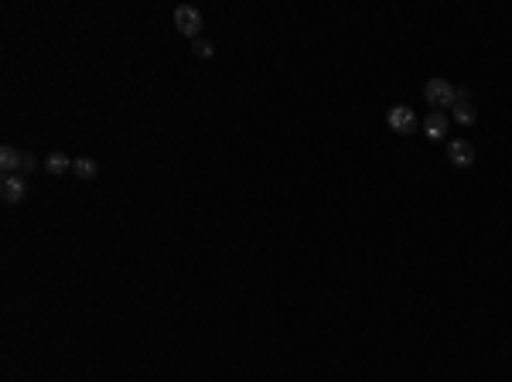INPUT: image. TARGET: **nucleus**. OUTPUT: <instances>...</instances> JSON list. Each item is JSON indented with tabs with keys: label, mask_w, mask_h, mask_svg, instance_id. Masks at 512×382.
Returning <instances> with one entry per match:
<instances>
[{
	"label": "nucleus",
	"mask_w": 512,
	"mask_h": 382,
	"mask_svg": "<svg viewBox=\"0 0 512 382\" xmlns=\"http://www.w3.org/2000/svg\"><path fill=\"white\" fill-rule=\"evenodd\" d=\"M386 120H389V126H393L396 134H403V137H406V134H413V130L420 126V123H417V113H413L410 106H403V103H400V106H389Z\"/></svg>",
	"instance_id": "7ed1b4c3"
},
{
	"label": "nucleus",
	"mask_w": 512,
	"mask_h": 382,
	"mask_svg": "<svg viewBox=\"0 0 512 382\" xmlns=\"http://www.w3.org/2000/svg\"><path fill=\"white\" fill-rule=\"evenodd\" d=\"M45 168H48V174H65V171H72V161L65 157V154H48V161H45Z\"/></svg>",
	"instance_id": "9d476101"
},
{
	"label": "nucleus",
	"mask_w": 512,
	"mask_h": 382,
	"mask_svg": "<svg viewBox=\"0 0 512 382\" xmlns=\"http://www.w3.org/2000/svg\"><path fill=\"white\" fill-rule=\"evenodd\" d=\"M454 120L461 123V126H471V123L478 120V109L471 106V99H465V103H454Z\"/></svg>",
	"instance_id": "1a4fd4ad"
},
{
	"label": "nucleus",
	"mask_w": 512,
	"mask_h": 382,
	"mask_svg": "<svg viewBox=\"0 0 512 382\" xmlns=\"http://www.w3.org/2000/svg\"><path fill=\"white\" fill-rule=\"evenodd\" d=\"M34 168H38V161H34V154H28V151H24V154H21V171L28 174V171H34Z\"/></svg>",
	"instance_id": "f8f14e48"
},
{
	"label": "nucleus",
	"mask_w": 512,
	"mask_h": 382,
	"mask_svg": "<svg viewBox=\"0 0 512 382\" xmlns=\"http://www.w3.org/2000/svg\"><path fill=\"white\" fill-rule=\"evenodd\" d=\"M202 11L199 7H191V4H181V7H174V28L181 31L185 38H199V31H202Z\"/></svg>",
	"instance_id": "f03ea898"
},
{
	"label": "nucleus",
	"mask_w": 512,
	"mask_h": 382,
	"mask_svg": "<svg viewBox=\"0 0 512 382\" xmlns=\"http://www.w3.org/2000/svg\"><path fill=\"white\" fill-rule=\"evenodd\" d=\"M0 171H4V178L7 174H14V171H21V151L17 147H0Z\"/></svg>",
	"instance_id": "0eeeda50"
},
{
	"label": "nucleus",
	"mask_w": 512,
	"mask_h": 382,
	"mask_svg": "<svg viewBox=\"0 0 512 382\" xmlns=\"http://www.w3.org/2000/svg\"><path fill=\"white\" fill-rule=\"evenodd\" d=\"M448 130H451L448 113H441V109H431V116L423 120V134H427L431 140H444V137H448Z\"/></svg>",
	"instance_id": "39448f33"
},
{
	"label": "nucleus",
	"mask_w": 512,
	"mask_h": 382,
	"mask_svg": "<svg viewBox=\"0 0 512 382\" xmlns=\"http://www.w3.org/2000/svg\"><path fill=\"white\" fill-rule=\"evenodd\" d=\"M72 171H76V178H82V181H93L96 174H99V164H96L93 157H76V161H72Z\"/></svg>",
	"instance_id": "6e6552de"
},
{
	"label": "nucleus",
	"mask_w": 512,
	"mask_h": 382,
	"mask_svg": "<svg viewBox=\"0 0 512 382\" xmlns=\"http://www.w3.org/2000/svg\"><path fill=\"white\" fill-rule=\"evenodd\" d=\"M423 99L431 103L434 109H454V103H458V89L451 86L448 79H431L427 86H423Z\"/></svg>",
	"instance_id": "f257e3e1"
},
{
	"label": "nucleus",
	"mask_w": 512,
	"mask_h": 382,
	"mask_svg": "<svg viewBox=\"0 0 512 382\" xmlns=\"http://www.w3.org/2000/svg\"><path fill=\"white\" fill-rule=\"evenodd\" d=\"M24 195H28V188H24V181H21V178L7 174V178L0 181V198L7 201V205H17V201H24Z\"/></svg>",
	"instance_id": "423d86ee"
},
{
	"label": "nucleus",
	"mask_w": 512,
	"mask_h": 382,
	"mask_svg": "<svg viewBox=\"0 0 512 382\" xmlns=\"http://www.w3.org/2000/svg\"><path fill=\"white\" fill-rule=\"evenodd\" d=\"M448 161L454 168H471V164H475V147L461 137L448 140Z\"/></svg>",
	"instance_id": "20e7f679"
},
{
	"label": "nucleus",
	"mask_w": 512,
	"mask_h": 382,
	"mask_svg": "<svg viewBox=\"0 0 512 382\" xmlns=\"http://www.w3.org/2000/svg\"><path fill=\"white\" fill-rule=\"evenodd\" d=\"M191 51H195L199 59H212V55H216V45L205 41V38H195V41H191Z\"/></svg>",
	"instance_id": "9b49d317"
}]
</instances>
